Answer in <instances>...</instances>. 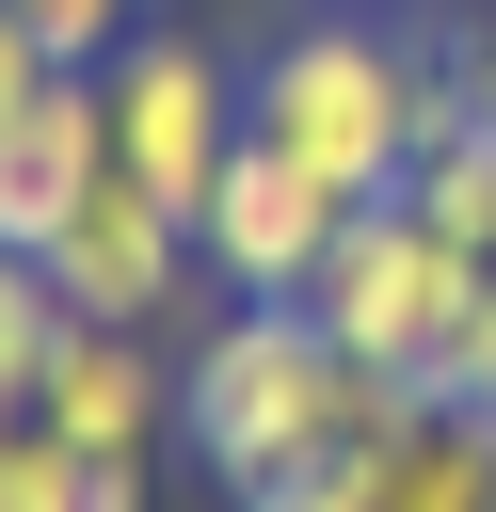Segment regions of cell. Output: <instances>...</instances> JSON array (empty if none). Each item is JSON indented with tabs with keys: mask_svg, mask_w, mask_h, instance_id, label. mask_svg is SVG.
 Returning a JSON list of instances; mask_svg holds the SVG:
<instances>
[{
	"mask_svg": "<svg viewBox=\"0 0 496 512\" xmlns=\"http://www.w3.org/2000/svg\"><path fill=\"white\" fill-rule=\"evenodd\" d=\"M96 176H112V96H96V64H64L32 112H0V240L48 256V240L80 224Z\"/></svg>",
	"mask_w": 496,
	"mask_h": 512,
	"instance_id": "8",
	"label": "cell"
},
{
	"mask_svg": "<svg viewBox=\"0 0 496 512\" xmlns=\"http://www.w3.org/2000/svg\"><path fill=\"white\" fill-rule=\"evenodd\" d=\"M240 128L288 144L320 192L384 208L416 176V144H432V32H384V16L336 0V16H304V32H272L240 64Z\"/></svg>",
	"mask_w": 496,
	"mask_h": 512,
	"instance_id": "2",
	"label": "cell"
},
{
	"mask_svg": "<svg viewBox=\"0 0 496 512\" xmlns=\"http://www.w3.org/2000/svg\"><path fill=\"white\" fill-rule=\"evenodd\" d=\"M32 432H64L80 464H144V448L176 432V352L128 336V320H64V352H48V384H32Z\"/></svg>",
	"mask_w": 496,
	"mask_h": 512,
	"instance_id": "7",
	"label": "cell"
},
{
	"mask_svg": "<svg viewBox=\"0 0 496 512\" xmlns=\"http://www.w3.org/2000/svg\"><path fill=\"white\" fill-rule=\"evenodd\" d=\"M352 16H368V0H352Z\"/></svg>",
	"mask_w": 496,
	"mask_h": 512,
	"instance_id": "19",
	"label": "cell"
},
{
	"mask_svg": "<svg viewBox=\"0 0 496 512\" xmlns=\"http://www.w3.org/2000/svg\"><path fill=\"white\" fill-rule=\"evenodd\" d=\"M0 512H96V464H80L64 432L16 416V432H0Z\"/></svg>",
	"mask_w": 496,
	"mask_h": 512,
	"instance_id": "12",
	"label": "cell"
},
{
	"mask_svg": "<svg viewBox=\"0 0 496 512\" xmlns=\"http://www.w3.org/2000/svg\"><path fill=\"white\" fill-rule=\"evenodd\" d=\"M480 272H496V256H464L416 192H384V208H352V240L320 256V288H304V304H320V336H336L352 368H384V384H416V400H432V384H448V352H464Z\"/></svg>",
	"mask_w": 496,
	"mask_h": 512,
	"instance_id": "3",
	"label": "cell"
},
{
	"mask_svg": "<svg viewBox=\"0 0 496 512\" xmlns=\"http://www.w3.org/2000/svg\"><path fill=\"white\" fill-rule=\"evenodd\" d=\"M368 512H496V416L480 400H416L368 448Z\"/></svg>",
	"mask_w": 496,
	"mask_h": 512,
	"instance_id": "9",
	"label": "cell"
},
{
	"mask_svg": "<svg viewBox=\"0 0 496 512\" xmlns=\"http://www.w3.org/2000/svg\"><path fill=\"white\" fill-rule=\"evenodd\" d=\"M48 352H64V288H48V256H16V240H0V400H16V416H32Z\"/></svg>",
	"mask_w": 496,
	"mask_h": 512,
	"instance_id": "11",
	"label": "cell"
},
{
	"mask_svg": "<svg viewBox=\"0 0 496 512\" xmlns=\"http://www.w3.org/2000/svg\"><path fill=\"white\" fill-rule=\"evenodd\" d=\"M16 16H32V32L64 48V64H112V48L144 32V0H16Z\"/></svg>",
	"mask_w": 496,
	"mask_h": 512,
	"instance_id": "13",
	"label": "cell"
},
{
	"mask_svg": "<svg viewBox=\"0 0 496 512\" xmlns=\"http://www.w3.org/2000/svg\"><path fill=\"white\" fill-rule=\"evenodd\" d=\"M96 96H112V176H144L160 208H208V176L240 160V80H224V48L176 32V16H144V32L96 64Z\"/></svg>",
	"mask_w": 496,
	"mask_h": 512,
	"instance_id": "4",
	"label": "cell"
},
{
	"mask_svg": "<svg viewBox=\"0 0 496 512\" xmlns=\"http://www.w3.org/2000/svg\"><path fill=\"white\" fill-rule=\"evenodd\" d=\"M448 16H464V32H480V16H496V0H448Z\"/></svg>",
	"mask_w": 496,
	"mask_h": 512,
	"instance_id": "18",
	"label": "cell"
},
{
	"mask_svg": "<svg viewBox=\"0 0 496 512\" xmlns=\"http://www.w3.org/2000/svg\"><path fill=\"white\" fill-rule=\"evenodd\" d=\"M240 512H368V464H304V480H272V496H240Z\"/></svg>",
	"mask_w": 496,
	"mask_h": 512,
	"instance_id": "16",
	"label": "cell"
},
{
	"mask_svg": "<svg viewBox=\"0 0 496 512\" xmlns=\"http://www.w3.org/2000/svg\"><path fill=\"white\" fill-rule=\"evenodd\" d=\"M48 288H64V320H128V336H160V320L208 288L192 208H160L144 176H96V192H80V224L48 240Z\"/></svg>",
	"mask_w": 496,
	"mask_h": 512,
	"instance_id": "6",
	"label": "cell"
},
{
	"mask_svg": "<svg viewBox=\"0 0 496 512\" xmlns=\"http://www.w3.org/2000/svg\"><path fill=\"white\" fill-rule=\"evenodd\" d=\"M400 416H416V384L352 368V352L320 336V304H224V320L176 352V432H192V464H208L224 496H272V480H304V464H368Z\"/></svg>",
	"mask_w": 496,
	"mask_h": 512,
	"instance_id": "1",
	"label": "cell"
},
{
	"mask_svg": "<svg viewBox=\"0 0 496 512\" xmlns=\"http://www.w3.org/2000/svg\"><path fill=\"white\" fill-rule=\"evenodd\" d=\"M336 240H352V192H320L288 144H256V128H240V160H224V176H208V208H192L208 288H224V304H304Z\"/></svg>",
	"mask_w": 496,
	"mask_h": 512,
	"instance_id": "5",
	"label": "cell"
},
{
	"mask_svg": "<svg viewBox=\"0 0 496 512\" xmlns=\"http://www.w3.org/2000/svg\"><path fill=\"white\" fill-rule=\"evenodd\" d=\"M432 400H480L496 416V272H480V304H464V352H448V384Z\"/></svg>",
	"mask_w": 496,
	"mask_h": 512,
	"instance_id": "15",
	"label": "cell"
},
{
	"mask_svg": "<svg viewBox=\"0 0 496 512\" xmlns=\"http://www.w3.org/2000/svg\"><path fill=\"white\" fill-rule=\"evenodd\" d=\"M464 112H480V128H496V16H480V32H464Z\"/></svg>",
	"mask_w": 496,
	"mask_h": 512,
	"instance_id": "17",
	"label": "cell"
},
{
	"mask_svg": "<svg viewBox=\"0 0 496 512\" xmlns=\"http://www.w3.org/2000/svg\"><path fill=\"white\" fill-rule=\"evenodd\" d=\"M48 80H64V48H48V32H32V16H16V0H0V112H32V96H48Z\"/></svg>",
	"mask_w": 496,
	"mask_h": 512,
	"instance_id": "14",
	"label": "cell"
},
{
	"mask_svg": "<svg viewBox=\"0 0 496 512\" xmlns=\"http://www.w3.org/2000/svg\"><path fill=\"white\" fill-rule=\"evenodd\" d=\"M464 256H496V128H448V144H416V176H400Z\"/></svg>",
	"mask_w": 496,
	"mask_h": 512,
	"instance_id": "10",
	"label": "cell"
}]
</instances>
